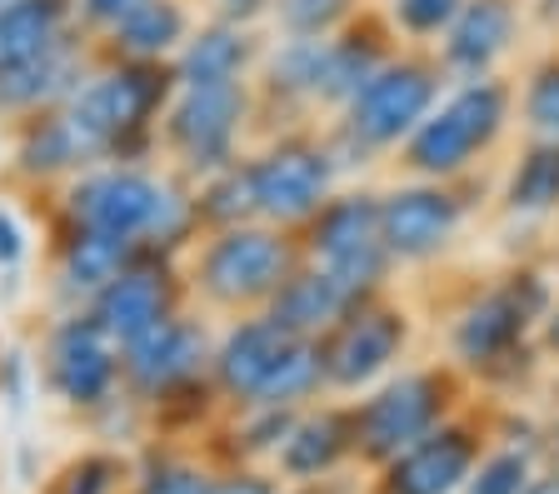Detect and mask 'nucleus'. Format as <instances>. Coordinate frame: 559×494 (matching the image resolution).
Masks as SVG:
<instances>
[{
    "label": "nucleus",
    "instance_id": "473e14b6",
    "mask_svg": "<svg viewBox=\"0 0 559 494\" xmlns=\"http://www.w3.org/2000/svg\"><path fill=\"white\" fill-rule=\"evenodd\" d=\"M210 474L190 459H155L151 470L135 480V494H205Z\"/></svg>",
    "mask_w": 559,
    "mask_h": 494
},
{
    "label": "nucleus",
    "instance_id": "a211bd4d",
    "mask_svg": "<svg viewBox=\"0 0 559 494\" xmlns=\"http://www.w3.org/2000/svg\"><path fill=\"white\" fill-rule=\"evenodd\" d=\"M479 465V435L465 424H435L425 439L384 465L380 494H454Z\"/></svg>",
    "mask_w": 559,
    "mask_h": 494
},
{
    "label": "nucleus",
    "instance_id": "2eb2a0df",
    "mask_svg": "<svg viewBox=\"0 0 559 494\" xmlns=\"http://www.w3.org/2000/svg\"><path fill=\"white\" fill-rule=\"evenodd\" d=\"M186 294H190V285H186L180 260L155 255V250H140L135 265H126V270H120L116 280L105 285L91 305H81V310H91L95 325L126 350L130 340L145 335V329H155L160 320H170L175 310L186 305Z\"/></svg>",
    "mask_w": 559,
    "mask_h": 494
},
{
    "label": "nucleus",
    "instance_id": "a878e982",
    "mask_svg": "<svg viewBox=\"0 0 559 494\" xmlns=\"http://www.w3.org/2000/svg\"><path fill=\"white\" fill-rule=\"evenodd\" d=\"M500 201L504 210L524 215V220H539V215L559 210V141H530L514 155Z\"/></svg>",
    "mask_w": 559,
    "mask_h": 494
},
{
    "label": "nucleus",
    "instance_id": "72a5a7b5",
    "mask_svg": "<svg viewBox=\"0 0 559 494\" xmlns=\"http://www.w3.org/2000/svg\"><path fill=\"white\" fill-rule=\"evenodd\" d=\"M145 0H75V21L91 40H105L126 15H135Z\"/></svg>",
    "mask_w": 559,
    "mask_h": 494
},
{
    "label": "nucleus",
    "instance_id": "c9c22d12",
    "mask_svg": "<svg viewBox=\"0 0 559 494\" xmlns=\"http://www.w3.org/2000/svg\"><path fill=\"white\" fill-rule=\"evenodd\" d=\"M210 5H215V15H221V21L255 25V21H265V15H270V5H275V0H210Z\"/></svg>",
    "mask_w": 559,
    "mask_h": 494
},
{
    "label": "nucleus",
    "instance_id": "4be33fe9",
    "mask_svg": "<svg viewBox=\"0 0 559 494\" xmlns=\"http://www.w3.org/2000/svg\"><path fill=\"white\" fill-rule=\"evenodd\" d=\"M81 31L75 0H5L0 5V81L46 60Z\"/></svg>",
    "mask_w": 559,
    "mask_h": 494
},
{
    "label": "nucleus",
    "instance_id": "6e6552de",
    "mask_svg": "<svg viewBox=\"0 0 559 494\" xmlns=\"http://www.w3.org/2000/svg\"><path fill=\"white\" fill-rule=\"evenodd\" d=\"M549 310H555L549 280L539 270H524L520 265V270H510L500 285H489L485 294H475L460 310V320L450 329V345L469 370H495L520 354V345L530 340V329L545 325Z\"/></svg>",
    "mask_w": 559,
    "mask_h": 494
},
{
    "label": "nucleus",
    "instance_id": "6ab92c4d",
    "mask_svg": "<svg viewBox=\"0 0 559 494\" xmlns=\"http://www.w3.org/2000/svg\"><path fill=\"white\" fill-rule=\"evenodd\" d=\"M520 21H524V0H465L440 40L444 75H454V81L495 75V65L510 56L514 36H520Z\"/></svg>",
    "mask_w": 559,
    "mask_h": 494
},
{
    "label": "nucleus",
    "instance_id": "a19ab883",
    "mask_svg": "<svg viewBox=\"0 0 559 494\" xmlns=\"http://www.w3.org/2000/svg\"><path fill=\"white\" fill-rule=\"evenodd\" d=\"M0 5H5V0H0Z\"/></svg>",
    "mask_w": 559,
    "mask_h": 494
},
{
    "label": "nucleus",
    "instance_id": "ddd939ff",
    "mask_svg": "<svg viewBox=\"0 0 559 494\" xmlns=\"http://www.w3.org/2000/svg\"><path fill=\"white\" fill-rule=\"evenodd\" d=\"M320 365H325L330 389H360L370 379H380L395 365L409 345V315L384 300V294H365L345 310L330 335H320Z\"/></svg>",
    "mask_w": 559,
    "mask_h": 494
},
{
    "label": "nucleus",
    "instance_id": "f8f14e48",
    "mask_svg": "<svg viewBox=\"0 0 559 494\" xmlns=\"http://www.w3.org/2000/svg\"><path fill=\"white\" fill-rule=\"evenodd\" d=\"M210 354H215L210 325L186 315V310H175L170 320H160L155 329H145L140 340H130L120 350V389L145 405H160L175 389L210 375Z\"/></svg>",
    "mask_w": 559,
    "mask_h": 494
},
{
    "label": "nucleus",
    "instance_id": "aec40b11",
    "mask_svg": "<svg viewBox=\"0 0 559 494\" xmlns=\"http://www.w3.org/2000/svg\"><path fill=\"white\" fill-rule=\"evenodd\" d=\"M140 260L135 240L100 236V230H81V225H60L56 236V290L70 305H91L105 285L116 280L126 265Z\"/></svg>",
    "mask_w": 559,
    "mask_h": 494
},
{
    "label": "nucleus",
    "instance_id": "58836bf2",
    "mask_svg": "<svg viewBox=\"0 0 559 494\" xmlns=\"http://www.w3.org/2000/svg\"><path fill=\"white\" fill-rule=\"evenodd\" d=\"M524 494H559V470H549V474H535V480L524 484Z\"/></svg>",
    "mask_w": 559,
    "mask_h": 494
},
{
    "label": "nucleus",
    "instance_id": "393cba45",
    "mask_svg": "<svg viewBox=\"0 0 559 494\" xmlns=\"http://www.w3.org/2000/svg\"><path fill=\"white\" fill-rule=\"evenodd\" d=\"M349 449H355V420H349V410H314L290 424V435L275 449V459L290 480L305 484V480L330 474Z\"/></svg>",
    "mask_w": 559,
    "mask_h": 494
},
{
    "label": "nucleus",
    "instance_id": "e433bc0d",
    "mask_svg": "<svg viewBox=\"0 0 559 494\" xmlns=\"http://www.w3.org/2000/svg\"><path fill=\"white\" fill-rule=\"evenodd\" d=\"M205 494H280V490L265 474H225V480H210Z\"/></svg>",
    "mask_w": 559,
    "mask_h": 494
},
{
    "label": "nucleus",
    "instance_id": "9d476101",
    "mask_svg": "<svg viewBox=\"0 0 559 494\" xmlns=\"http://www.w3.org/2000/svg\"><path fill=\"white\" fill-rule=\"evenodd\" d=\"M450 395H454L450 370H409V375L390 379L384 389H374L370 400L349 410L355 449L365 459H374V465H390L400 449H409L415 439L430 435L435 424H444Z\"/></svg>",
    "mask_w": 559,
    "mask_h": 494
},
{
    "label": "nucleus",
    "instance_id": "cd10ccee",
    "mask_svg": "<svg viewBox=\"0 0 559 494\" xmlns=\"http://www.w3.org/2000/svg\"><path fill=\"white\" fill-rule=\"evenodd\" d=\"M365 11V0H275L270 21L285 40H325Z\"/></svg>",
    "mask_w": 559,
    "mask_h": 494
},
{
    "label": "nucleus",
    "instance_id": "bb28decb",
    "mask_svg": "<svg viewBox=\"0 0 559 494\" xmlns=\"http://www.w3.org/2000/svg\"><path fill=\"white\" fill-rule=\"evenodd\" d=\"M190 195H195L200 236L255 220V190H250V165H245V155L235 165H225V170H215V176L195 180V185H190Z\"/></svg>",
    "mask_w": 559,
    "mask_h": 494
},
{
    "label": "nucleus",
    "instance_id": "1a4fd4ad",
    "mask_svg": "<svg viewBox=\"0 0 559 494\" xmlns=\"http://www.w3.org/2000/svg\"><path fill=\"white\" fill-rule=\"evenodd\" d=\"M105 160H110V125L85 100V91L70 95L66 106L15 125L11 170L31 185H66Z\"/></svg>",
    "mask_w": 559,
    "mask_h": 494
},
{
    "label": "nucleus",
    "instance_id": "7c9ffc66",
    "mask_svg": "<svg viewBox=\"0 0 559 494\" xmlns=\"http://www.w3.org/2000/svg\"><path fill=\"white\" fill-rule=\"evenodd\" d=\"M120 484H126V465H120L116 455H81L70 459L66 470L50 480V494H120Z\"/></svg>",
    "mask_w": 559,
    "mask_h": 494
},
{
    "label": "nucleus",
    "instance_id": "f03ea898",
    "mask_svg": "<svg viewBox=\"0 0 559 494\" xmlns=\"http://www.w3.org/2000/svg\"><path fill=\"white\" fill-rule=\"evenodd\" d=\"M305 260L295 230H275L265 220L210 230L186 250L180 270L186 285L205 310L215 315H260L275 300V290L290 280V270Z\"/></svg>",
    "mask_w": 559,
    "mask_h": 494
},
{
    "label": "nucleus",
    "instance_id": "dca6fc26",
    "mask_svg": "<svg viewBox=\"0 0 559 494\" xmlns=\"http://www.w3.org/2000/svg\"><path fill=\"white\" fill-rule=\"evenodd\" d=\"M295 335L280 329L275 320L260 310V315H240L221 340H215V354H210V385L215 395L240 410H260L275 389L280 370L290 365L295 354Z\"/></svg>",
    "mask_w": 559,
    "mask_h": 494
},
{
    "label": "nucleus",
    "instance_id": "ea45409f",
    "mask_svg": "<svg viewBox=\"0 0 559 494\" xmlns=\"http://www.w3.org/2000/svg\"><path fill=\"white\" fill-rule=\"evenodd\" d=\"M555 459H559V430H555Z\"/></svg>",
    "mask_w": 559,
    "mask_h": 494
},
{
    "label": "nucleus",
    "instance_id": "412c9836",
    "mask_svg": "<svg viewBox=\"0 0 559 494\" xmlns=\"http://www.w3.org/2000/svg\"><path fill=\"white\" fill-rule=\"evenodd\" d=\"M355 305V294L314 260H300L290 270V280L275 290V300L265 305V315L280 329H290L295 340H320L345 320V310Z\"/></svg>",
    "mask_w": 559,
    "mask_h": 494
},
{
    "label": "nucleus",
    "instance_id": "c756f323",
    "mask_svg": "<svg viewBox=\"0 0 559 494\" xmlns=\"http://www.w3.org/2000/svg\"><path fill=\"white\" fill-rule=\"evenodd\" d=\"M460 5H465V0H390L384 15L395 25V36H405L409 46H435L454 25Z\"/></svg>",
    "mask_w": 559,
    "mask_h": 494
},
{
    "label": "nucleus",
    "instance_id": "5701e85b",
    "mask_svg": "<svg viewBox=\"0 0 559 494\" xmlns=\"http://www.w3.org/2000/svg\"><path fill=\"white\" fill-rule=\"evenodd\" d=\"M260 60V40L250 25L235 21H205L190 31V40L175 50V81L180 85H225V81H250Z\"/></svg>",
    "mask_w": 559,
    "mask_h": 494
},
{
    "label": "nucleus",
    "instance_id": "f704fd0d",
    "mask_svg": "<svg viewBox=\"0 0 559 494\" xmlns=\"http://www.w3.org/2000/svg\"><path fill=\"white\" fill-rule=\"evenodd\" d=\"M25 230H21V220H15V210H5L0 205V275H11V270H21V260H25Z\"/></svg>",
    "mask_w": 559,
    "mask_h": 494
},
{
    "label": "nucleus",
    "instance_id": "7ed1b4c3",
    "mask_svg": "<svg viewBox=\"0 0 559 494\" xmlns=\"http://www.w3.org/2000/svg\"><path fill=\"white\" fill-rule=\"evenodd\" d=\"M440 85L444 65L440 56H425V46H409L395 60H384L365 81V91L340 110L335 130L325 135L340 170L345 165H370L384 150H400L409 141V130L440 106Z\"/></svg>",
    "mask_w": 559,
    "mask_h": 494
},
{
    "label": "nucleus",
    "instance_id": "f3484780",
    "mask_svg": "<svg viewBox=\"0 0 559 494\" xmlns=\"http://www.w3.org/2000/svg\"><path fill=\"white\" fill-rule=\"evenodd\" d=\"M95 65H100L95 40L85 36V31H75V36L50 50L46 60H35V65H25V71L0 81V120L21 125V120H31V116H46V110L66 106L70 95L85 91Z\"/></svg>",
    "mask_w": 559,
    "mask_h": 494
},
{
    "label": "nucleus",
    "instance_id": "4c0bfd02",
    "mask_svg": "<svg viewBox=\"0 0 559 494\" xmlns=\"http://www.w3.org/2000/svg\"><path fill=\"white\" fill-rule=\"evenodd\" d=\"M539 340H545L549 354H559V305L545 315V325H539Z\"/></svg>",
    "mask_w": 559,
    "mask_h": 494
},
{
    "label": "nucleus",
    "instance_id": "c85d7f7f",
    "mask_svg": "<svg viewBox=\"0 0 559 494\" xmlns=\"http://www.w3.org/2000/svg\"><path fill=\"white\" fill-rule=\"evenodd\" d=\"M520 120L530 141H559V46H549L524 75Z\"/></svg>",
    "mask_w": 559,
    "mask_h": 494
},
{
    "label": "nucleus",
    "instance_id": "4468645a",
    "mask_svg": "<svg viewBox=\"0 0 559 494\" xmlns=\"http://www.w3.org/2000/svg\"><path fill=\"white\" fill-rule=\"evenodd\" d=\"M465 210L460 180H409L380 195V236L395 265H430L460 236Z\"/></svg>",
    "mask_w": 559,
    "mask_h": 494
},
{
    "label": "nucleus",
    "instance_id": "2f4dec72",
    "mask_svg": "<svg viewBox=\"0 0 559 494\" xmlns=\"http://www.w3.org/2000/svg\"><path fill=\"white\" fill-rule=\"evenodd\" d=\"M535 480L530 449H500L475 465V474L465 480V494H524V484Z\"/></svg>",
    "mask_w": 559,
    "mask_h": 494
},
{
    "label": "nucleus",
    "instance_id": "20e7f679",
    "mask_svg": "<svg viewBox=\"0 0 559 494\" xmlns=\"http://www.w3.org/2000/svg\"><path fill=\"white\" fill-rule=\"evenodd\" d=\"M514 120V85L500 75L460 81L400 145V170L415 180H465L469 165L504 141Z\"/></svg>",
    "mask_w": 559,
    "mask_h": 494
},
{
    "label": "nucleus",
    "instance_id": "f257e3e1",
    "mask_svg": "<svg viewBox=\"0 0 559 494\" xmlns=\"http://www.w3.org/2000/svg\"><path fill=\"white\" fill-rule=\"evenodd\" d=\"M60 225L135 240L140 250L186 260L200 240L195 195L186 176H160L151 165H95L60 185Z\"/></svg>",
    "mask_w": 559,
    "mask_h": 494
},
{
    "label": "nucleus",
    "instance_id": "0eeeda50",
    "mask_svg": "<svg viewBox=\"0 0 559 494\" xmlns=\"http://www.w3.org/2000/svg\"><path fill=\"white\" fill-rule=\"evenodd\" d=\"M245 165H250V190H255V220L275 230L300 236V225L335 195L340 160L325 135L314 130H285L255 155H245Z\"/></svg>",
    "mask_w": 559,
    "mask_h": 494
},
{
    "label": "nucleus",
    "instance_id": "b1692460",
    "mask_svg": "<svg viewBox=\"0 0 559 494\" xmlns=\"http://www.w3.org/2000/svg\"><path fill=\"white\" fill-rule=\"evenodd\" d=\"M190 31H195V15L186 0H145L110 36L95 40V50L100 60H175Z\"/></svg>",
    "mask_w": 559,
    "mask_h": 494
},
{
    "label": "nucleus",
    "instance_id": "423d86ee",
    "mask_svg": "<svg viewBox=\"0 0 559 494\" xmlns=\"http://www.w3.org/2000/svg\"><path fill=\"white\" fill-rule=\"evenodd\" d=\"M305 260L325 265L355 300L384 294L395 255L380 236V195L374 190H335L310 220L300 225Z\"/></svg>",
    "mask_w": 559,
    "mask_h": 494
},
{
    "label": "nucleus",
    "instance_id": "39448f33",
    "mask_svg": "<svg viewBox=\"0 0 559 494\" xmlns=\"http://www.w3.org/2000/svg\"><path fill=\"white\" fill-rule=\"evenodd\" d=\"M250 120H255V85L250 81L180 85L170 110L160 116V150L175 160V176L195 185L240 160Z\"/></svg>",
    "mask_w": 559,
    "mask_h": 494
},
{
    "label": "nucleus",
    "instance_id": "9b49d317",
    "mask_svg": "<svg viewBox=\"0 0 559 494\" xmlns=\"http://www.w3.org/2000/svg\"><path fill=\"white\" fill-rule=\"evenodd\" d=\"M40 375L70 410H100L120 389V345L95 325L91 310H70L46 329Z\"/></svg>",
    "mask_w": 559,
    "mask_h": 494
}]
</instances>
